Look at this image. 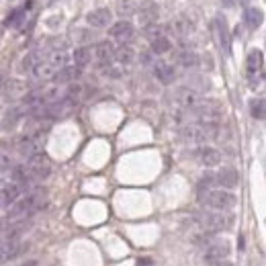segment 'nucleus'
Masks as SVG:
<instances>
[{"mask_svg": "<svg viewBox=\"0 0 266 266\" xmlns=\"http://www.w3.org/2000/svg\"><path fill=\"white\" fill-rule=\"evenodd\" d=\"M66 62H68V55H66V53H62V51H60V53H51L49 58L41 60V62L33 68V74H35L37 78H41V80H51V78L66 66Z\"/></svg>", "mask_w": 266, "mask_h": 266, "instance_id": "obj_5", "label": "nucleus"}, {"mask_svg": "<svg viewBox=\"0 0 266 266\" xmlns=\"http://www.w3.org/2000/svg\"><path fill=\"white\" fill-rule=\"evenodd\" d=\"M170 47H172L170 39L164 37V35L153 37V41H152V51H153V53H158V55H162V53H166V51H170Z\"/></svg>", "mask_w": 266, "mask_h": 266, "instance_id": "obj_22", "label": "nucleus"}, {"mask_svg": "<svg viewBox=\"0 0 266 266\" xmlns=\"http://www.w3.org/2000/svg\"><path fill=\"white\" fill-rule=\"evenodd\" d=\"M199 203L207 209H215V211H229L235 207L237 199L233 192L226 189H205L199 190Z\"/></svg>", "mask_w": 266, "mask_h": 266, "instance_id": "obj_2", "label": "nucleus"}, {"mask_svg": "<svg viewBox=\"0 0 266 266\" xmlns=\"http://www.w3.org/2000/svg\"><path fill=\"white\" fill-rule=\"evenodd\" d=\"M207 266H233L229 260H219V262H213V264H207Z\"/></svg>", "mask_w": 266, "mask_h": 266, "instance_id": "obj_28", "label": "nucleus"}, {"mask_svg": "<svg viewBox=\"0 0 266 266\" xmlns=\"http://www.w3.org/2000/svg\"><path fill=\"white\" fill-rule=\"evenodd\" d=\"M45 203V190H31L27 192L25 197H19L12 203L10 211L6 215V221H15V219H27L29 215H33L35 211H39L41 205Z\"/></svg>", "mask_w": 266, "mask_h": 266, "instance_id": "obj_1", "label": "nucleus"}, {"mask_svg": "<svg viewBox=\"0 0 266 266\" xmlns=\"http://www.w3.org/2000/svg\"><path fill=\"white\" fill-rule=\"evenodd\" d=\"M264 111H266V105H264V99H252L250 101V115L254 117L256 121H262L264 119Z\"/></svg>", "mask_w": 266, "mask_h": 266, "instance_id": "obj_23", "label": "nucleus"}, {"mask_svg": "<svg viewBox=\"0 0 266 266\" xmlns=\"http://www.w3.org/2000/svg\"><path fill=\"white\" fill-rule=\"evenodd\" d=\"M153 76H156L162 84H172L174 78H176V72H174V66L168 64V62H162L158 60L153 64Z\"/></svg>", "mask_w": 266, "mask_h": 266, "instance_id": "obj_15", "label": "nucleus"}, {"mask_svg": "<svg viewBox=\"0 0 266 266\" xmlns=\"http://www.w3.org/2000/svg\"><path fill=\"white\" fill-rule=\"evenodd\" d=\"M72 58H74V64L78 68H84V66H88L92 62V51H90V47H78L72 53Z\"/></svg>", "mask_w": 266, "mask_h": 266, "instance_id": "obj_21", "label": "nucleus"}, {"mask_svg": "<svg viewBox=\"0 0 266 266\" xmlns=\"http://www.w3.org/2000/svg\"><path fill=\"white\" fill-rule=\"evenodd\" d=\"M27 250H29V244L17 240V237L15 240H4L2 244H0V264H6L10 260L23 256Z\"/></svg>", "mask_w": 266, "mask_h": 266, "instance_id": "obj_9", "label": "nucleus"}, {"mask_svg": "<svg viewBox=\"0 0 266 266\" xmlns=\"http://www.w3.org/2000/svg\"><path fill=\"white\" fill-rule=\"evenodd\" d=\"M192 219L203 231H209V233L228 229L231 223V217L223 215V211H201V213H194Z\"/></svg>", "mask_w": 266, "mask_h": 266, "instance_id": "obj_4", "label": "nucleus"}, {"mask_svg": "<svg viewBox=\"0 0 266 266\" xmlns=\"http://www.w3.org/2000/svg\"><path fill=\"white\" fill-rule=\"evenodd\" d=\"M23 266H37V262H35V260H29V262H25Z\"/></svg>", "mask_w": 266, "mask_h": 266, "instance_id": "obj_29", "label": "nucleus"}, {"mask_svg": "<svg viewBox=\"0 0 266 266\" xmlns=\"http://www.w3.org/2000/svg\"><path fill=\"white\" fill-rule=\"evenodd\" d=\"M244 23L248 25V29H258V27L264 23V12L256 6H252L246 10V15H244Z\"/></svg>", "mask_w": 266, "mask_h": 266, "instance_id": "obj_19", "label": "nucleus"}, {"mask_svg": "<svg viewBox=\"0 0 266 266\" xmlns=\"http://www.w3.org/2000/svg\"><path fill=\"white\" fill-rule=\"evenodd\" d=\"M194 156H197V160H199L203 166H207V168H213V166H217V164L221 162V153H219V150L209 148V146L199 148Z\"/></svg>", "mask_w": 266, "mask_h": 266, "instance_id": "obj_14", "label": "nucleus"}, {"mask_svg": "<svg viewBox=\"0 0 266 266\" xmlns=\"http://www.w3.org/2000/svg\"><path fill=\"white\" fill-rule=\"evenodd\" d=\"M92 51V60H96L101 66L109 64L111 60H113V55H115V45L111 43V41H101V43H96L90 47Z\"/></svg>", "mask_w": 266, "mask_h": 266, "instance_id": "obj_11", "label": "nucleus"}, {"mask_svg": "<svg viewBox=\"0 0 266 266\" xmlns=\"http://www.w3.org/2000/svg\"><path fill=\"white\" fill-rule=\"evenodd\" d=\"M113 58H115L119 64H131V62H133V49H131V47H119V49H115Z\"/></svg>", "mask_w": 266, "mask_h": 266, "instance_id": "obj_24", "label": "nucleus"}, {"mask_svg": "<svg viewBox=\"0 0 266 266\" xmlns=\"http://www.w3.org/2000/svg\"><path fill=\"white\" fill-rule=\"evenodd\" d=\"M111 19H113V15H111L109 8H96V10L88 12V17H86L88 25H92V27H107L111 23Z\"/></svg>", "mask_w": 266, "mask_h": 266, "instance_id": "obj_17", "label": "nucleus"}, {"mask_svg": "<svg viewBox=\"0 0 266 266\" xmlns=\"http://www.w3.org/2000/svg\"><path fill=\"white\" fill-rule=\"evenodd\" d=\"M190 111L203 123H217L223 115V109L217 101H197L190 107Z\"/></svg>", "mask_w": 266, "mask_h": 266, "instance_id": "obj_7", "label": "nucleus"}, {"mask_svg": "<svg viewBox=\"0 0 266 266\" xmlns=\"http://www.w3.org/2000/svg\"><path fill=\"white\" fill-rule=\"evenodd\" d=\"M135 266H153V258H150V256H142V258H137Z\"/></svg>", "mask_w": 266, "mask_h": 266, "instance_id": "obj_27", "label": "nucleus"}, {"mask_svg": "<svg viewBox=\"0 0 266 266\" xmlns=\"http://www.w3.org/2000/svg\"><path fill=\"white\" fill-rule=\"evenodd\" d=\"M109 33H111V37H113V39L127 41V39H131V35H133V25H131L129 21H119V23H115L113 27H111Z\"/></svg>", "mask_w": 266, "mask_h": 266, "instance_id": "obj_16", "label": "nucleus"}, {"mask_svg": "<svg viewBox=\"0 0 266 266\" xmlns=\"http://www.w3.org/2000/svg\"><path fill=\"white\" fill-rule=\"evenodd\" d=\"M231 254V248L228 242L223 240H209L205 246H203V260L207 264H213V262H219V260H228Z\"/></svg>", "mask_w": 266, "mask_h": 266, "instance_id": "obj_8", "label": "nucleus"}, {"mask_svg": "<svg viewBox=\"0 0 266 266\" xmlns=\"http://www.w3.org/2000/svg\"><path fill=\"white\" fill-rule=\"evenodd\" d=\"M139 19H142L144 25H153V23H156V19H158V8H156V4L148 2L146 6L139 8Z\"/></svg>", "mask_w": 266, "mask_h": 266, "instance_id": "obj_20", "label": "nucleus"}, {"mask_svg": "<svg viewBox=\"0 0 266 266\" xmlns=\"http://www.w3.org/2000/svg\"><path fill=\"white\" fill-rule=\"evenodd\" d=\"M246 72H248V82L252 88H256L264 80V53L262 49H252L246 60Z\"/></svg>", "mask_w": 266, "mask_h": 266, "instance_id": "obj_6", "label": "nucleus"}, {"mask_svg": "<svg viewBox=\"0 0 266 266\" xmlns=\"http://www.w3.org/2000/svg\"><path fill=\"white\" fill-rule=\"evenodd\" d=\"M213 31H215V35H217V39H219L221 49L226 51V53H229V51H231V37H229V29H228V21L221 19V17H217V19L213 21Z\"/></svg>", "mask_w": 266, "mask_h": 266, "instance_id": "obj_12", "label": "nucleus"}, {"mask_svg": "<svg viewBox=\"0 0 266 266\" xmlns=\"http://www.w3.org/2000/svg\"><path fill=\"white\" fill-rule=\"evenodd\" d=\"M223 4H228V6H229V4H233V0H223Z\"/></svg>", "mask_w": 266, "mask_h": 266, "instance_id": "obj_30", "label": "nucleus"}, {"mask_svg": "<svg viewBox=\"0 0 266 266\" xmlns=\"http://www.w3.org/2000/svg\"><path fill=\"white\" fill-rule=\"evenodd\" d=\"M211 185H217V187H223V189H233L237 185V172L233 168H223L217 174H211Z\"/></svg>", "mask_w": 266, "mask_h": 266, "instance_id": "obj_13", "label": "nucleus"}, {"mask_svg": "<svg viewBox=\"0 0 266 266\" xmlns=\"http://www.w3.org/2000/svg\"><path fill=\"white\" fill-rule=\"evenodd\" d=\"M25 12H27V10H23V8L12 10L10 15H8V19L4 21V25H6V27H19V25L23 23V19H25Z\"/></svg>", "mask_w": 266, "mask_h": 266, "instance_id": "obj_25", "label": "nucleus"}, {"mask_svg": "<svg viewBox=\"0 0 266 266\" xmlns=\"http://www.w3.org/2000/svg\"><path fill=\"white\" fill-rule=\"evenodd\" d=\"M178 62L185 68H190V66L197 64V55H194L192 51H183V53H178Z\"/></svg>", "mask_w": 266, "mask_h": 266, "instance_id": "obj_26", "label": "nucleus"}, {"mask_svg": "<svg viewBox=\"0 0 266 266\" xmlns=\"http://www.w3.org/2000/svg\"><path fill=\"white\" fill-rule=\"evenodd\" d=\"M217 133H219L217 123H203V121L187 125V127L180 131V135L190 144H207L209 139H215Z\"/></svg>", "mask_w": 266, "mask_h": 266, "instance_id": "obj_3", "label": "nucleus"}, {"mask_svg": "<svg viewBox=\"0 0 266 266\" xmlns=\"http://www.w3.org/2000/svg\"><path fill=\"white\" fill-rule=\"evenodd\" d=\"M27 189H29V187H27V185H19V183H10V185L2 187V189H0V209L10 207Z\"/></svg>", "mask_w": 266, "mask_h": 266, "instance_id": "obj_10", "label": "nucleus"}, {"mask_svg": "<svg viewBox=\"0 0 266 266\" xmlns=\"http://www.w3.org/2000/svg\"><path fill=\"white\" fill-rule=\"evenodd\" d=\"M80 76H82V68H78V66H64L53 78L58 80L60 84H70V82H76Z\"/></svg>", "mask_w": 266, "mask_h": 266, "instance_id": "obj_18", "label": "nucleus"}]
</instances>
